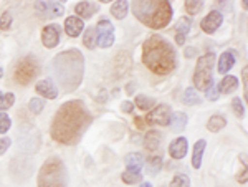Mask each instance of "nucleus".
Wrapping results in <instances>:
<instances>
[{
  "instance_id": "nucleus-26",
  "label": "nucleus",
  "mask_w": 248,
  "mask_h": 187,
  "mask_svg": "<svg viewBox=\"0 0 248 187\" xmlns=\"http://www.w3.org/2000/svg\"><path fill=\"white\" fill-rule=\"evenodd\" d=\"M15 103L14 93H3L0 91V113H5V109H10Z\"/></svg>"
},
{
  "instance_id": "nucleus-25",
  "label": "nucleus",
  "mask_w": 248,
  "mask_h": 187,
  "mask_svg": "<svg viewBox=\"0 0 248 187\" xmlns=\"http://www.w3.org/2000/svg\"><path fill=\"white\" fill-rule=\"evenodd\" d=\"M190 27H192V20L189 17L179 18V22L175 23V35H179V37H186V35L189 33Z\"/></svg>"
},
{
  "instance_id": "nucleus-9",
  "label": "nucleus",
  "mask_w": 248,
  "mask_h": 187,
  "mask_svg": "<svg viewBox=\"0 0 248 187\" xmlns=\"http://www.w3.org/2000/svg\"><path fill=\"white\" fill-rule=\"evenodd\" d=\"M172 111L169 105H159L154 109H151L146 116L147 125H159V126H169Z\"/></svg>"
},
{
  "instance_id": "nucleus-30",
  "label": "nucleus",
  "mask_w": 248,
  "mask_h": 187,
  "mask_svg": "<svg viewBox=\"0 0 248 187\" xmlns=\"http://www.w3.org/2000/svg\"><path fill=\"white\" fill-rule=\"evenodd\" d=\"M83 43H85L86 48L93 50L96 47V29L94 27H90V29H86L85 35H83Z\"/></svg>"
},
{
  "instance_id": "nucleus-23",
  "label": "nucleus",
  "mask_w": 248,
  "mask_h": 187,
  "mask_svg": "<svg viewBox=\"0 0 248 187\" xmlns=\"http://www.w3.org/2000/svg\"><path fill=\"white\" fill-rule=\"evenodd\" d=\"M186 123H187V116L184 113H172L169 126L174 133H181L186 128Z\"/></svg>"
},
{
  "instance_id": "nucleus-19",
  "label": "nucleus",
  "mask_w": 248,
  "mask_h": 187,
  "mask_svg": "<svg viewBox=\"0 0 248 187\" xmlns=\"http://www.w3.org/2000/svg\"><path fill=\"white\" fill-rule=\"evenodd\" d=\"M98 10H99V5L96 2H79L77 3V7H75V12L85 20L91 18Z\"/></svg>"
},
{
  "instance_id": "nucleus-43",
  "label": "nucleus",
  "mask_w": 248,
  "mask_h": 187,
  "mask_svg": "<svg viewBox=\"0 0 248 187\" xmlns=\"http://www.w3.org/2000/svg\"><path fill=\"white\" fill-rule=\"evenodd\" d=\"M134 123L138 125V128H144V123H142V119H141V118H136V119H134Z\"/></svg>"
},
{
  "instance_id": "nucleus-29",
  "label": "nucleus",
  "mask_w": 248,
  "mask_h": 187,
  "mask_svg": "<svg viewBox=\"0 0 248 187\" xmlns=\"http://www.w3.org/2000/svg\"><path fill=\"white\" fill-rule=\"evenodd\" d=\"M136 106L142 111H149V109H153V106H154V99L146 96V94H138V96H136Z\"/></svg>"
},
{
  "instance_id": "nucleus-35",
  "label": "nucleus",
  "mask_w": 248,
  "mask_h": 187,
  "mask_svg": "<svg viewBox=\"0 0 248 187\" xmlns=\"http://www.w3.org/2000/svg\"><path fill=\"white\" fill-rule=\"evenodd\" d=\"M29 108L33 114H40L42 113V109L45 108V101H43L42 98H33V99H30Z\"/></svg>"
},
{
  "instance_id": "nucleus-33",
  "label": "nucleus",
  "mask_w": 248,
  "mask_h": 187,
  "mask_svg": "<svg viewBox=\"0 0 248 187\" xmlns=\"http://www.w3.org/2000/svg\"><path fill=\"white\" fill-rule=\"evenodd\" d=\"M169 187H190V179L186 174H177L174 179L170 181Z\"/></svg>"
},
{
  "instance_id": "nucleus-5",
  "label": "nucleus",
  "mask_w": 248,
  "mask_h": 187,
  "mask_svg": "<svg viewBox=\"0 0 248 187\" xmlns=\"http://www.w3.org/2000/svg\"><path fill=\"white\" fill-rule=\"evenodd\" d=\"M38 187H68V172L60 157H50L38 171Z\"/></svg>"
},
{
  "instance_id": "nucleus-11",
  "label": "nucleus",
  "mask_w": 248,
  "mask_h": 187,
  "mask_svg": "<svg viewBox=\"0 0 248 187\" xmlns=\"http://www.w3.org/2000/svg\"><path fill=\"white\" fill-rule=\"evenodd\" d=\"M60 35H62V29L58 23H50L42 31V43L46 48H55L60 43Z\"/></svg>"
},
{
  "instance_id": "nucleus-16",
  "label": "nucleus",
  "mask_w": 248,
  "mask_h": 187,
  "mask_svg": "<svg viewBox=\"0 0 248 187\" xmlns=\"http://www.w3.org/2000/svg\"><path fill=\"white\" fill-rule=\"evenodd\" d=\"M83 29H85V25H83V20L79 17H68L65 20V31L68 37H71V38L79 37Z\"/></svg>"
},
{
  "instance_id": "nucleus-7",
  "label": "nucleus",
  "mask_w": 248,
  "mask_h": 187,
  "mask_svg": "<svg viewBox=\"0 0 248 187\" xmlns=\"http://www.w3.org/2000/svg\"><path fill=\"white\" fill-rule=\"evenodd\" d=\"M40 71V63L33 55H27L23 57L15 66L14 71V79L18 85H29L31 79H35V77Z\"/></svg>"
},
{
  "instance_id": "nucleus-42",
  "label": "nucleus",
  "mask_w": 248,
  "mask_h": 187,
  "mask_svg": "<svg viewBox=\"0 0 248 187\" xmlns=\"http://www.w3.org/2000/svg\"><path fill=\"white\" fill-rule=\"evenodd\" d=\"M192 55H195V48H187V50H186V57H187V58H190Z\"/></svg>"
},
{
  "instance_id": "nucleus-34",
  "label": "nucleus",
  "mask_w": 248,
  "mask_h": 187,
  "mask_svg": "<svg viewBox=\"0 0 248 187\" xmlns=\"http://www.w3.org/2000/svg\"><path fill=\"white\" fill-rule=\"evenodd\" d=\"M12 22H14V17H12V12L5 10L2 15H0V30H9L12 27Z\"/></svg>"
},
{
  "instance_id": "nucleus-8",
  "label": "nucleus",
  "mask_w": 248,
  "mask_h": 187,
  "mask_svg": "<svg viewBox=\"0 0 248 187\" xmlns=\"http://www.w3.org/2000/svg\"><path fill=\"white\" fill-rule=\"evenodd\" d=\"M96 29V45L101 48H109L114 43V25L109 20L103 18L98 22Z\"/></svg>"
},
{
  "instance_id": "nucleus-12",
  "label": "nucleus",
  "mask_w": 248,
  "mask_h": 187,
  "mask_svg": "<svg viewBox=\"0 0 248 187\" xmlns=\"http://www.w3.org/2000/svg\"><path fill=\"white\" fill-rule=\"evenodd\" d=\"M223 23V15L220 14L218 10H212L207 14V17H203V20L201 22V29L205 31V33H215L220 25Z\"/></svg>"
},
{
  "instance_id": "nucleus-17",
  "label": "nucleus",
  "mask_w": 248,
  "mask_h": 187,
  "mask_svg": "<svg viewBox=\"0 0 248 187\" xmlns=\"http://www.w3.org/2000/svg\"><path fill=\"white\" fill-rule=\"evenodd\" d=\"M124 164H126V171H129V172H141L144 156L141 153H129L124 157Z\"/></svg>"
},
{
  "instance_id": "nucleus-14",
  "label": "nucleus",
  "mask_w": 248,
  "mask_h": 187,
  "mask_svg": "<svg viewBox=\"0 0 248 187\" xmlns=\"http://www.w3.org/2000/svg\"><path fill=\"white\" fill-rule=\"evenodd\" d=\"M187 149H189V144H187V139L186 138H175L174 141L170 142L169 146V154L172 159L175 161H181L187 156Z\"/></svg>"
},
{
  "instance_id": "nucleus-39",
  "label": "nucleus",
  "mask_w": 248,
  "mask_h": 187,
  "mask_svg": "<svg viewBox=\"0 0 248 187\" xmlns=\"http://www.w3.org/2000/svg\"><path fill=\"white\" fill-rule=\"evenodd\" d=\"M12 144V139L10 138H0V156H3V154L9 151Z\"/></svg>"
},
{
  "instance_id": "nucleus-44",
  "label": "nucleus",
  "mask_w": 248,
  "mask_h": 187,
  "mask_svg": "<svg viewBox=\"0 0 248 187\" xmlns=\"http://www.w3.org/2000/svg\"><path fill=\"white\" fill-rule=\"evenodd\" d=\"M139 187H153V184H151V182H142Z\"/></svg>"
},
{
  "instance_id": "nucleus-45",
  "label": "nucleus",
  "mask_w": 248,
  "mask_h": 187,
  "mask_svg": "<svg viewBox=\"0 0 248 187\" xmlns=\"http://www.w3.org/2000/svg\"><path fill=\"white\" fill-rule=\"evenodd\" d=\"M3 77V70H2V66H0V78Z\"/></svg>"
},
{
  "instance_id": "nucleus-32",
  "label": "nucleus",
  "mask_w": 248,
  "mask_h": 187,
  "mask_svg": "<svg viewBox=\"0 0 248 187\" xmlns=\"http://www.w3.org/2000/svg\"><path fill=\"white\" fill-rule=\"evenodd\" d=\"M121 179H123V182H126V184H136V182L142 181V174L141 172H129V171H126V172L121 174Z\"/></svg>"
},
{
  "instance_id": "nucleus-41",
  "label": "nucleus",
  "mask_w": 248,
  "mask_h": 187,
  "mask_svg": "<svg viewBox=\"0 0 248 187\" xmlns=\"http://www.w3.org/2000/svg\"><path fill=\"white\" fill-rule=\"evenodd\" d=\"M237 179H238V182H242V184H247V166L243 168V172H240V176Z\"/></svg>"
},
{
  "instance_id": "nucleus-18",
  "label": "nucleus",
  "mask_w": 248,
  "mask_h": 187,
  "mask_svg": "<svg viewBox=\"0 0 248 187\" xmlns=\"http://www.w3.org/2000/svg\"><path fill=\"white\" fill-rule=\"evenodd\" d=\"M205 148H207L205 139H199V141L194 144V151H192V168L194 169H201Z\"/></svg>"
},
{
  "instance_id": "nucleus-36",
  "label": "nucleus",
  "mask_w": 248,
  "mask_h": 187,
  "mask_svg": "<svg viewBox=\"0 0 248 187\" xmlns=\"http://www.w3.org/2000/svg\"><path fill=\"white\" fill-rule=\"evenodd\" d=\"M12 126V119L7 113H0V134H5Z\"/></svg>"
},
{
  "instance_id": "nucleus-31",
  "label": "nucleus",
  "mask_w": 248,
  "mask_h": 187,
  "mask_svg": "<svg viewBox=\"0 0 248 187\" xmlns=\"http://www.w3.org/2000/svg\"><path fill=\"white\" fill-rule=\"evenodd\" d=\"M202 9H203L202 0H187L186 2V10L189 12V15H197Z\"/></svg>"
},
{
  "instance_id": "nucleus-3",
  "label": "nucleus",
  "mask_w": 248,
  "mask_h": 187,
  "mask_svg": "<svg viewBox=\"0 0 248 187\" xmlns=\"http://www.w3.org/2000/svg\"><path fill=\"white\" fill-rule=\"evenodd\" d=\"M51 70L62 90L65 93H70L77 90L81 83L83 73H85V58L77 48L62 51L51 62Z\"/></svg>"
},
{
  "instance_id": "nucleus-13",
  "label": "nucleus",
  "mask_w": 248,
  "mask_h": 187,
  "mask_svg": "<svg viewBox=\"0 0 248 187\" xmlns=\"http://www.w3.org/2000/svg\"><path fill=\"white\" fill-rule=\"evenodd\" d=\"M35 91H37L40 96H43L46 99L58 98V88L55 86V83H53V79H51V78L40 79L37 85H35Z\"/></svg>"
},
{
  "instance_id": "nucleus-20",
  "label": "nucleus",
  "mask_w": 248,
  "mask_h": 187,
  "mask_svg": "<svg viewBox=\"0 0 248 187\" xmlns=\"http://www.w3.org/2000/svg\"><path fill=\"white\" fill-rule=\"evenodd\" d=\"M161 142H162V136H161V133L155 129H151L149 133L144 136V146L149 151H157Z\"/></svg>"
},
{
  "instance_id": "nucleus-21",
  "label": "nucleus",
  "mask_w": 248,
  "mask_h": 187,
  "mask_svg": "<svg viewBox=\"0 0 248 187\" xmlns=\"http://www.w3.org/2000/svg\"><path fill=\"white\" fill-rule=\"evenodd\" d=\"M129 3L127 0H116V2L111 5V15L118 20H123L126 18L127 12H129Z\"/></svg>"
},
{
  "instance_id": "nucleus-38",
  "label": "nucleus",
  "mask_w": 248,
  "mask_h": 187,
  "mask_svg": "<svg viewBox=\"0 0 248 187\" xmlns=\"http://www.w3.org/2000/svg\"><path fill=\"white\" fill-rule=\"evenodd\" d=\"M205 94H207V99H209V101H217L218 94H220L218 86H215V83H212L209 88L205 90Z\"/></svg>"
},
{
  "instance_id": "nucleus-28",
  "label": "nucleus",
  "mask_w": 248,
  "mask_h": 187,
  "mask_svg": "<svg viewBox=\"0 0 248 187\" xmlns=\"http://www.w3.org/2000/svg\"><path fill=\"white\" fill-rule=\"evenodd\" d=\"M182 103L187 106H192V105H197V103H201V98H199L197 91H195L194 88H187L186 91H184L182 94Z\"/></svg>"
},
{
  "instance_id": "nucleus-22",
  "label": "nucleus",
  "mask_w": 248,
  "mask_h": 187,
  "mask_svg": "<svg viewBox=\"0 0 248 187\" xmlns=\"http://www.w3.org/2000/svg\"><path fill=\"white\" fill-rule=\"evenodd\" d=\"M237 88H238V78L233 77V75H227V77H223V79L218 85V91H222L223 94L233 93Z\"/></svg>"
},
{
  "instance_id": "nucleus-15",
  "label": "nucleus",
  "mask_w": 248,
  "mask_h": 187,
  "mask_svg": "<svg viewBox=\"0 0 248 187\" xmlns=\"http://www.w3.org/2000/svg\"><path fill=\"white\" fill-rule=\"evenodd\" d=\"M235 62H237V51H235V50L223 51V53L220 55V58H218V66H217L218 73L227 75L232 68H233Z\"/></svg>"
},
{
  "instance_id": "nucleus-24",
  "label": "nucleus",
  "mask_w": 248,
  "mask_h": 187,
  "mask_svg": "<svg viewBox=\"0 0 248 187\" xmlns=\"http://www.w3.org/2000/svg\"><path fill=\"white\" fill-rule=\"evenodd\" d=\"M225 126H227V119L223 116H220V114L212 116L209 119V123H207V129H209L210 133H218V131H222Z\"/></svg>"
},
{
  "instance_id": "nucleus-37",
  "label": "nucleus",
  "mask_w": 248,
  "mask_h": 187,
  "mask_svg": "<svg viewBox=\"0 0 248 187\" xmlns=\"http://www.w3.org/2000/svg\"><path fill=\"white\" fill-rule=\"evenodd\" d=\"M232 108H233V113L237 114L238 118L245 116V105H243L240 98H233V101H232Z\"/></svg>"
},
{
  "instance_id": "nucleus-4",
  "label": "nucleus",
  "mask_w": 248,
  "mask_h": 187,
  "mask_svg": "<svg viewBox=\"0 0 248 187\" xmlns=\"http://www.w3.org/2000/svg\"><path fill=\"white\" fill-rule=\"evenodd\" d=\"M134 17L153 30H161L172 20V5L167 0H136L133 2Z\"/></svg>"
},
{
  "instance_id": "nucleus-10",
  "label": "nucleus",
  "mask_w": 248,
  "mask_h": 187,
  "mask_svg": "<svg viewBox=\"0 0 248 187\" xmlns=\"http://www.w3.org/2000/svg\"><path fill=\"white\" fill-rule=\"evenodd\" d=\"M35 10L43 15V18H58L65 14V7L60 2H35Z\"/></svg>"
},
{
  "instance_id": "nucleus-40",
  "label": "nucleus",
  "mask_w": 248,
  "mask_h": 187,
  "mask_svg": "<svg viewBox=\"0 0 248 187\" xmlns=\"http://www.w3.org/2000/svg\"><path fill=\"white\" fill-rule=\"evenodd\" d=\"M121 109L124 111V113H133L134 105H133L131 101H123V103H121Z\"/></svg>"
},
{
  "instance_id": "nucleus-6",
  "label": "nucleus",
  "mask_w": 248,
  "mask_h": 187,
  "mask_svg": "<svg viewBox=\"0 0 248 187\" xmlns=\"http://www.w3.org/2000/svg\"><path fill=\"white\" fill-rule=\"evenodd\" d=\"M215 65V53H205L202 57H199V62L195 65L194 71V90H203L205 91L212 85V70Z\"/></svg>"
},
{
  "instance_id": "nucleus-1",
  "label": "nucleus",
  "mask_w": 248,
  "mask_h": 187,
  "mask_svg": "<svg viewBox=\"0 0 248 187\" xmlns=\"http://www.w3.org/2000/svg\"><path fill=\"white\" fill-rule=\"evenodd\" d=\"M93 123V114L81 99H71L60 106L51 123L50 134L60 144H77L90 125Z\"/></svg>"
},
{
  "instance_id": "nucleus-27",
  "label": "nucleus",
  "mask_w": 248,
  "mask_h": 187,
  "mask_svg": "<svg viewBox=\"0 0 248 187\" xmlns=\"http://www.w3.org/2000/svg\"><path fill=\"white\" fill-rule=\"evenodd\" d=\"M162 166H164L162 156H153V157H149V161H147V171H149L151 174H154V176L161 172Z\"/></svg>"
},
{
  "instance_id": "nucleus-2",
  "label": "nucleus",
  "mask_w": 248,
  "mask_h": 187,
  "mask_svg": "<svg viewBox=\"0 0 248 187\" xmlns=\"http://www.w3.org/2000/svg\"><path fill=\"white\" fill-rule=\"evenodd\" d=\"M142 63L154 75L166 77L177 68V53L164 37L153 35L142 45Z\"/></svg>"
}]
</instances>
